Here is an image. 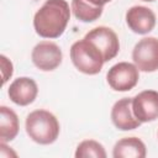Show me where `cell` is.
<instances>
[{"label": "cell", "mask_w": 158, "mask_h": 158, "mask_svg": "<svg viewBox=\"0 0 158 158\" xmlns=\"http://www.w3.org/2000/svg\"><path fill=\"white\" fill-rule=\"evenodd\" d=\"M146 146L137 137H125L114 146L112 156L115 158H144Z\"/></svg>", "instance_id": "7c38bea8"}, {"label": "cell", "mask_w": 158, "mask_h": 158, "mask_svg": "<svg viewBox=\"0 0 158 158\" xmlns=\"http://www.w3.org/2000/svg\"><path fill=\"white\" fill-rule=\"evenodd\" d=\"M102 6H95L85 0H72V11L81 22H93L102 14Z\"/></svg>", "instance_id": "5bb4252c"}, {"label": "cell", "mask_w": 158, "mask_h": 158, "mask_svg": "<svg viewBox=\"0 0 158 158\" xmlns=\"http://www.w3.org/2000/svg\"><path fill=\"white\" fill-rule=\"evenodd\" d=\"M70 59L79 72L88 75H95L100 73L105 63L100 51L85 38L72 44Z\"/></svg>", "instance_id": "3957f363"}, {"label": "cell", "mask_w": 158, "mask_h": 158, "mask_svg": "<svg viewBox=\"0 0 158 158\" xmlns=\"http://www.w3.org/2000/svg\"><path fill=\"white\" fill-rule=\"evenodd\" d=\"M142 1H148V2H151V1H154V0H142Z\"/></svg>", "instance_id": "ac0fdd59"}, {"label": "cell", "mask_w": 158, "mask_h": 158, "mask_svg": "<svg viewBox=\"0 0 158 158\" xmlns=\"http://www.w3.org/2000/svg\"><path fill=\"white\" fill-rule=\"evenodd\" d=\"M132 110L141 122H151L158 118V91L144 90L132 98Z\"/></svg>", "instance_id": "ba28073f"}, {"label": "cell", "mask_w": 158, "mask_h": 158, "mask_svg": "<svg viewBox=\"0 0 158 158\" xmlns=\"http://www.w3.org/2000/svg\"><path fill=\"white\" fill-rule=\"evenodd\" d=\"M0 60H1V72H2V84H5L9 80V78H11L12 75V72H14L12 63L4 54L0 56Z\"/></svg>", "instance_id": "2e32d148"}, {"label": "cell", "mask_w": 158, "mask_h": 158, "mask_svg": "<svg viewBox=\"0 0 158 158\" xmlns=\"http://www.w3.org/2000/svg\"><path fill=\"white\" fill-rule=\"evenodd\" d=\"M33 64L43 72H51L59 67L63 54L58 44L49 41H42L35 46L31 53Z\"/></svg>", "instance_id": "52a82bcc"}, {"label": "cell", "mask_w": 158, "mask_h": 158, "mask_svg": "<svg viewBox=\"0 0 158 158\" xmlns=\"http://www.w3.org/2000/svg\"><path fill=\"white\" fill-rule=\"evenodd\" d=\"M132 59L138 70L156 72L158 69V38L144 37L139 40L132 51Z\"/></svg>", "instance_id": "5b68a950"}, {"label": "cell", "mask_w": 158, "mask_h": 158, "mask_svg": "<svg viewBox=\"0 0 158 158\" xmlns=\"http://www.w3.org/2000/svg\"><path fill=\"white\" fill-rule=\"evenodd\" d=\"M138 79V68L128 62H120L112 65L106 74L107 84L115 91H128L133 89L137 85Z\"/></svg>", "instance_id": "277c9868"}, {"label": "cell", "mask_w": 158, "mask_h": 158, "mask_svg": "<svg viewBox=\"0 0 158 158\" xmlns=\"http://www.w3.org/2000/svg\"><path fill=\"white\" fill-rule=\"evenodd\" d=\"M111 120L121 131L135 130L142 123L133 114L132 98H122L114 104L111 109Z\"/></svg>", "instance_id": "8fae6325"}, {"label": "cell", "mask_w": 158, "mask_h": 158, "mask_svg": "<svg viewBox=\"0 0 158 158\" xmlns=\"http://www.w3.org/2000/svg\"><path fill=\"white\" fill-rule=\"evenodd\" d=\"M84 38L91 42L100 51L105 62L114 59L120 51V42L117 35L110 27L106 26L95 27L90 30Z\"/></svg>", "instance_id": "8992f818"}, {"label": "cell", "mask_w": 158, "mask_h": 158, "mask_svg": "<svg viewBox=\"0 0 158 158\" xmlns=\"http://www.w3.org/2000/svg\"><path fill=\"white\" fill-rule=\"evenodd\" d=\"M26 132L28 137L40 144L53 143L59 135L57 117L47 110H35L26 117Z\"/></svg>", "instance_id": "7a4b0ae2"}, {"label": "cell", "mask_w": 158, "mask_h": 158, "mask_svg": "<svg viewBox=\"0 0 158 158\" xmlns=\"http://www.w3.org/2000/svg\"><path fill=\"white\" fill-rule=\"evenodd\" d=\"M70 19L69 5L65 0H46L33 17V27L43 38H58L63 35Z\"/></svg>", "instance_id": "6da1fadb"}, {"label": "cell", "mask_w": 158, "mask_h": 158, "mask_svg": "<svg viewBox=\"0 0 158 158\" xmlns=\"http://www.w3.org/2000/svg\"><path fill=\"white\" fill-rule=\"evenodd\" d=\"M85 1H88V2H90L93 5H95V6H104L105 4L110 2L111 0H85Z\"/></svg>", "instance_id": "e0dca14e"}, {"label": "cell", "mask_w": 158, "mask_h": 158, "mask_svg": "<svg viewBox=\"0 0 158 158\" xmlns=\"http://www.w3.org/2000/svg\"><path fill=\"white\" fill-rule=\"evenodd\" d=\"M77 158H88V157H95V158H105L106 152L101 143L94 139H85L80 142L75 151Z\"/></svg>", "instance_id": "9a60e30c"}, {"label": "cell", "mask_w": 158, "mask_h": 158, "mask_svg": "<svg viewBox=\"0 0 158 158\" xmlns=\"http://www.w3.org/2000/svg\"><path fill=\"white\" fill-rule=\"evenodd\" d=\"M19 117L7 106H0V141L10 142L19 133Z\"/></svg>", "instance_id": "4fadbf2b"}, {"label": "cell", "mask_w": 158, "mask_h": 158, "mask_svg": "<svg viewBox=\"0 0 158 158\" xmlns=\"http://www.w3.org/2000/svg\"><path fill=\"white\" fill-rule=\"evenodd\" d=\"M126 23L132 32L146 35L154 28L156 15L151 9L146 6H132L126 12Z\"/></svg>", "instance_id": "30bf717a"}, {"label": "cell", "mask_w": 158, "mask_h": 158, "mask_svg": "<svg viewBox=\"0 0 158 158\" xmlns=\"http://www.w3.org/2000/svg\"><path fill=\"white\" fill-rule=\"evenodd\" d=\"M38 94V86L32 78L21 77L15 79L7 90V95L12 102L20 106H27L35 101Z\"/></svg>", "instance_id": "9c48e42d"}]
</instances>
